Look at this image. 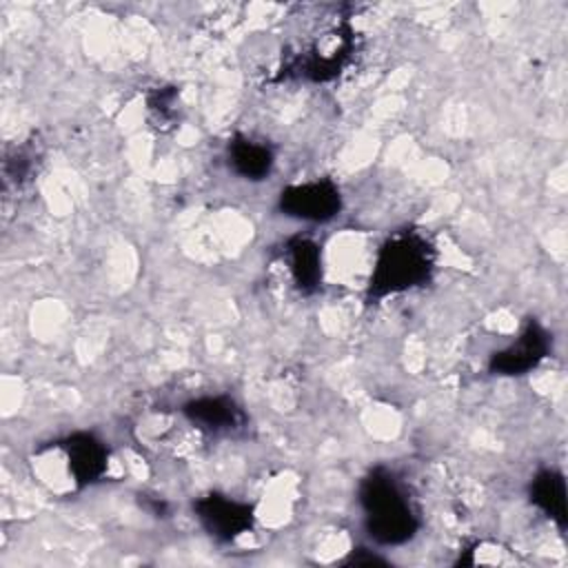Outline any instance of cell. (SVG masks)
I'll list each match as a JSON object with an SVG mask.
<instances>
[{
	"instance_id": "obj_1",
	"label": "cell",
	"mask_w": 568,
	"mask_h": 568,
	"mask_svg": "<svg viewBox=\"0 0 568 568\" xmlns=\"http://www.w3.org/2000/svg\"><path fill=\"white\" fill-rule=\"evenodd\" d=\"M357 501L366 535L379 546H402L419 530L417 510L393 470L375 466L359 484Z\"/></svg>"
},
{
	"instance_id": "obj_2",
	"label": "cell",
	"mask_w": 568,
	"mask_h": 568,
	"mask_svg": "<svg viewBox=\"0 0 568 568\" xmlns=\"http://www.w3.org/2000/svg\"><path fill=\"white\" fill-rule=\"evenodd\" d=\"M435 248L419 231H395L388 235L373 262L368 300H384L424 286L435 271Z\"/></svg>"
},
{
	"instance_id": "obj_3",
	"label": "cell",
	"mask_w": 568,
	"mask_h": 568,
	"mask_svg": "<svg viewBox=\"0 0 568 568\" xmlns=\"http://www.w3.org/2000/svg\"><path fill=\"white\" fill-rule=\"evenodd\" d=\"M355 47V31L346 18H335L320 27V33L311 36L308 42L297 49L288 62V73L311 80L328 82L342 73L348 64Z\"/></svg>"
},
{
	"instance_id": "obj_4",
	"label": "cell",
	"mask_w": 568,
	"mask_h": 568,
	"mask_svg": "<svg viewBox=\"0 0 568 568\" xmlns=\"http://www.w3.org/2000/svg\"><path fill=\"white\" fill-rule=\"evenodd\" d=\"M277 209L282 211V215L291 220L306 224H324L339 215L342 191L328 178L288 184L277 195Z\"/></svg>"
},
{
	"instance_id": "obj_5",
	"label": "cell",
	"mask_w": 568,
	"mask_h": 568,
	"mask_svg": "<svg viewBox=\"0 0 568 568\" xmlns=\"http://www.w3.org/2000/svg\"><path fill=\"white\" fill-rule=\"evenodd\" d=\"M193 517L209 537L231 544L253 528V506L222 493H209L193 501Z\"/></svg>"
},
{
	"instance_id": "obj_6",
	"label": "cell",
	"mask_w": 568,
	"mask_h": 568,
	"mask_svg": "<svg viewBox=\"0 0 568 568\" xmlns=\"http://www.w3.org/2000/svg\"><path fill=\"white\" fill-rule=\"evenodd\" d=\"M58 455L67 462L64 473L73 488H87L109 473V448L93 433H73L55 444Z\"/></svg>"
},
{
	"instance_id": "obj_7",
	"label": "cell",
	"mask_w": 568,
	"mask_h": 568,
	"mask_svg": "<svg viewBox=\"0 0 568 568\" xmlns=\"http://www.w3.org/2000/svg\"><path fill=\"white\" fill-rule=\"evenodd\" d=\"M550 342L548 331L539 322L530 320L510 344L490 355L488 371L501 377L526 375L548 357Z\"/></svg>"
},
{
	"instance_id": "obj_8",
	"label": "cell",
	"mask_w": 568,
	"mask_h": 568,
	"mask_svg": "<svg viewBox=\"0 0 568 568\" xmlns=\"http://www.w3.org/2000/svg\"><path fill=\"white\" fill-rule=\"evenodd\" d=\"M182 413L191 424L213 435L237 433L246 426V413L229 395L193 397L182 406Z\"/></svg>"
},
{
	"instance_id": "obj_9",
	"label": "cell",
	"mask_w": 568,
	"mask_h": 568,
	"mask_svg": "<svg viewBox=\"0 0 568 568\" xmlns=\"http://www.w3.org/2000/svg\"><path fill=\"white\" fill-rule=\"evenodd\" d=\"M282 260L286 264L293 286L302 295H313L320 291L324 280V266H322V248L315 240L306 235L291 237L284 244Z\"/></svg>"
},
{
	"instance_id": "obj_10",
	"label": "cell",
	"mask_w": 568,
	"mask_h": 568,
	"mask_svg": "<svg viewBox=\"0 0 568 568\" xmlns=\"http://www.w3.org/2000/svg\"><path fill=\"white\" fill-rule=\"evenodd\" d=\"M226 164L229 169L248 182H262L273 173L275 153L273 149L255 138L235 135L226 146Z\"/></svg>"
},
{
	"instance_id": "obj_11",
	"label": "cell",
	"mask_w": 568,
	"mask_h": 568,
	"mask_svg": "<svg viewBox=\"0 0 568 568\" xmlns=\"http://www.w3.org/2000/svg\"><path fill=\"white\" fill-rule=\"evenodd\" d=\"M528 497L537 510L559 526V530L566 528V479L559 470L541 468L535 473L528 486Z\"/></svg>"
}]
</instances>
